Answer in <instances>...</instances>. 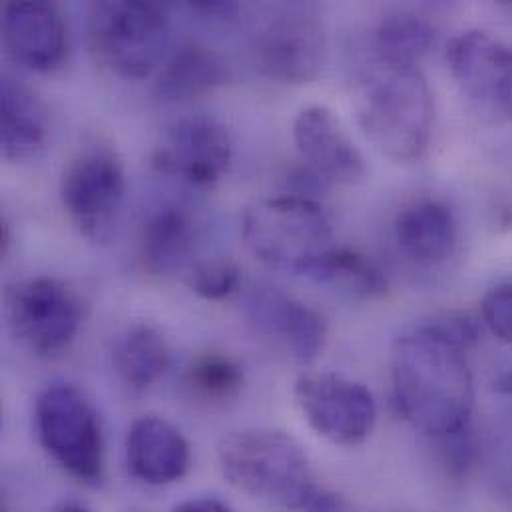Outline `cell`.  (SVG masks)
<instances>
[{
  "label": "cell",
  "instance_id": "obj_12",
  "mask_svg": "<svg viewBox=\"0 0 512 512\" xmlns=\"http://www.w3.org/2000/svg\"><path fill=\"white\" fill-rule=\"evenodd\" d=\"M459 86L481 106L512 120V46L483 30L455 36L447 48Z\"/></svg>",
  "mask_w": 512,
  "mask_h": 512
},
{
  "label": "cell",
  "instance_id": "obj_30",
  "mask_svg": "<svg viewBox=\"0 0 512 512\" xmlns=\"http://www.w3.org/2000/svg\"><path fill=\"white\" fill-rule=\"evenodd\" d=\"M495 391L501 395H512V369L503 371L497 379H495Z\"/></svg>",
  "mask_w": 512,
  "mask_h": 512
},
{
  "label": "cell",
  "instance_id": "obj_10",
  "mask_svg": "<svg viewBox=\"0 0 512 512\" xmlns=\"http://www.w3.org/2000/svg\"><path fill=\"white\" fill-rule=\"evenodd\" d=\"M254 54L259 72L283 84L313 82L327 58L321 20L307 8L275 12L257 32Z\"/></svg>",
  "mask_w": 512,
  "mask_h": 512
},
{
  "label": "cell",
  "instance_id": "obj_2",
  "mask_svg": "<svg viewBox=\"0 0 512 512\" xmlns=\"http://www.w3.org/2000/svg\"><path fill=\"white\" fill-rule=\"evenodd\" d=\"M224 477L242 493L287 512H341V499L321 487L301 445L283 431L248 429L222 439Z\"/></svg>",
  "mask_w": 512,
  "mask_h": 512
},
{
  "label": "cell",
  "instance_id": "obj_8",
  "mask_svg": "<svg viewBox=\"0 0 512 512\" xmlns=\"http://www.w3.org/2000/svg\"><path fill=\"white\" fill-rule=\"evenodd\" d=\"M6 315L14 337L32 355L54 359L74 343L84 321V301L62 279L30 277L8 289Z\"/></svg>",
  "mask_w": 512,
  "mask_h": 512
},
{
  "label": "cell",
  "instance_id": "obj_22",
  "mask_svg": "<svg viewBox=\"0 0 512 512\" xmlns=\"http://www.w3.org/2000/svg\"><path fill=\"white\" fill-rule=\"evenodd\" d=\"M299 275L359 297H375L387 291V277L379 265L351 248H327L323 254L313 257Z\"/></svg>",
  "mask_w": 512,
  "mask_h": 512
},
{
  "label": "cell",
  "instance_id": "obj_32",
  "mask_svg": "<svg viewBox=\"0 0 512 512\" xmlns=\"http://www.w3.org/2000/svg\"><path fill=\"white\" fill-rule=\"evenodd\" d=\"M58 512H88L84 507H80V505H66V507H62Z\"/></svg>",
  "mask_w": 512,
  "mask_h": 512
},
{
  "label": "cell",
  "instance_id": "obj_14",
  "mask_svg": "<svg viewBox=\"0 0 512 512\" xmlns=\"http://www.w3.org/2000/svg\"><path fill=\"white\" fill-rule=\"evenodd\" d=\"M293 140L307 168L329 186H359L367 180L363 154L329 108H303L293 122Z\"/></svg>",
  "mask_w": 512,
  "mask_h": 512
},
{
  "label": "cell",
  "instance_id": "obj_9",
  "mask_svg": "<svg viewBox=\"0 0 512 512\" xmlns=\"http://www.w3.org/2000/svg\"><path fill=\"white\" fill-rule=\"evenodd\" d=\"M293 393L301 415L325 441L355 447L371 437L377 403L363 383L339 373L311 371L295 381Z\"/></svg>",
  "mask_w": 512,
  "mask_h": 512
},
{
  "label": "cell",
  "instance_id": "obj_18",
  "mask_svg": "<svg viewBox=\"0 0 512 512\" xmlns=\"http://www.w3.org/2000/svg\"><path fill=\"white\" fill-rule=\"evenodd\" d=\"M393 230L401 252L421 265L445 263L455 254L459 242V226L453 210L431 198L403 208Z\"/></svg>",
  "mask_w": 512,
  "mask_h": 512
},
{
  "label": "cell",
  "instance_id": "obj_16",
  "mask_svg": "<svg viewBox=\"0 0 512 512\" xmlns=\"http://www.w3.org/2000/svg\"><path fill=\"white\" fill-rule=\"evenodd\" d=\"M126 463L132 477L146 485H172L190 469V445L166 419L144 415L128 429Z\"/></svg>",
  "mask_w": 512,
  "mask_h": 512
},
{
  "label": "cell",
  "instance_id": "obj_20",
  "mask_svg": "<svg viewBox=\"0 0 512 512\" xmlns=\"http://www.w3.org/2000/svg\"><path fill=\"white\" fill-rule=\"evenodd\" d=\"M196 246V222L176 204L158 208L142 226L140 257L148 271L168 275L182 269Z\"/></svg>",
  "mask_w": 512,
  "mask_h": 512
},
{
  "label": "cell",
  "instance_id": "obj_7",
  "mask_svg": "<svg viewBox=\"0 0 512 512\" xmlns=\"http://www.w3.org/2000/svg\"><path fill=\"white\" fill-rule=\"evenodd\" d=\"M36 431L54 463L84 485L104 477V435L90 401L72 385L54 383L36 401Z\"/></svg>",
  "mask_w": 512,
  "mask_h": 512
},
{
  "label": "cell",
  "instance_id": "obj_21",
  "mask_svg": "<svg viewBox=\"0 0 512 512\" xmlns=\"http://www.w3.org/2000/svg\"><path fill=\"white\" fill-rule=\"evenodd\" d=\"M114 369L132 389L152 387L170 365V345L164 333L148 323L126 329L112 351Z\"/></svg>",
  "mask_w": 512,
  "mask_h": 512
},
{
  "label": "cell",
  "instance_id": "obj_4",
  "mask_svg": "<svg viewBox=\"0 0 512 512\" xmlns=\"http://www.w3.org/2000/svg\"><path fill=\"white\" fill-rule=\"evenodd\" d=\"M170 44V22L160 4L142 0L94 2L88 46L94 60L124 80L150 76Z\"/></svg>",
  "mask_w": 512,
  "mask_h": 512
},
{
  "label": "cell",
  "instance_id": "obj_29",
  "mask_svg": "<svg viewBox=\"0 0 512 512\" xmlns=\"http://www.w3.org/2000/svg\"><path fill=\"white\" fill-rule=\"evenodd\" d=\"M172 512H234L226 503L212 499V497H202V499H190L180 503Z\"/></svg>",
  "mask_w": 512,
  "mask_h": 512
},
{
  "label": "cell",
  "instance_id": "obj_24",
  "mask_svg": "<svg viewBox=\"0 0 512 512\" xmlns=\"http://www.w3.org/2000/svg\"><path fill=\"white\" fill-rule=\"evenodd\" d=\"M184 381L198 399L230 401L244 387V367L228 353L206 351L190 361Z\"/></svg>",
  "mask_w": 512,
  "mask_h": 512
},
{
  "label": "cell",
  "instance_id": "obj_5",
  "mask_svg": "<svg viewBox=\"0 0 512 512\" xmlns=\"http://www.w3.org/2000/svg\"><path fill=\"white\" fill-rule=\"evenodd\" d=\"M242 238L261 263L299 275L313 257L331 248L333 230L317 200L285 194L246 210Z\"/></svg>",
  "mask_w": 512,
  "mask_h": 512
},
{
  "label": "cell",
  "instance_id": "obj_3",
  "mask_svg": "<svg viewBox=\"0 0 512 512\" xmlns=\"http://www.w3.org/2000/svg\"><path fill=\"white\" fill-rule=\"evenodd\" d=\"M353 108L365 136L385 156L415 162L427 152L435 100L417 68L377 60L357 78Z\"/></svg>",
  "mask_w": 512,
  "mask_h": 512
},
{
  "label": "cell",
  "instance_id": "obj_27",
  "mask_svg": "<svg viewBox=\"0 0 512 512\" xmlns=\"http://www.w3.org/2000/svg\"><path fill=\"white\" fill-rule=\"evenodd\" d=\"M443 447V465L447 471L455 477L467 475V471L475 465L477 461V439L473 435V429H465L453 437H447L439 441Z\"/></svg>",
  "mask_w": 512,
  "mask_h": 512
},
{
  "label": "cell",
  "instance_id": "obj_19",
  "mask_svg": "<svg viewBox=\"0 0 512 512\" xmlns=\"http://www.w3.org/2000/svg\"><path fill=\"white\" fill-rule=\"evenodd\" d=\"M230 68L214 50L188 42L162 66L154 94L164 102H188L228 84Z\"/></svg>",
  "mask_w": 512,
  "mask_h": 512
},
{
  "label": "cell",
  "instance_id": "obj_11",
  "mask_svg": "<svg viewBox=\"0 0 512 512\" xmlns=\"http://www.w3.org/2000/svg\"><path fill=\"white\" fill-rule=\"evenodd\" d=\"M244 311L257 333L281 347L301 365L313 363L327 341V323L319 311L273 285H254Z\"/></svg>",
  "mask_w": 512,
  "mask_h": 512
},
{
  "label": "cell",
  "instance_id": "obj_6",
  "mask_svg": "<svg viewBox=\"0 0 512 512\" xmlns=\"http://www.w3.org/2000/svg\"><path fill=\"white\" fill-rule=\"evenodd\" d=\"M126 196V170L106 140L84 142L60 180V200L76 230L92 244H106L118 224Z\"/></svg>",
  "mask_w": 512,
  "mask_h": 512
},
{
  "label": "cell",
  "instance_id": "obj_1",
  "mask_svg": "<svg viewBox=\"0 0 512 512\" xmlns=\"http://www.w3.org/2000/svg\"><path fill=\"white\" fill-rule=\"evenodd\" d=\"M391 397L399 417L435 441L469 429L475 383L467 351L429 321L411 327L393 345Z\"/></svg>",
  "mask_w": 512,
  "mask_h": 512
},
{
  "label": "cell",
  "instance_id": "obj_23",
  "mask_svg": "<svg viewBox=\"0 0 512 512\" xmlns=\"http://www.w3.org/2000/svg\"><path fill=\"white\" fill-rule=\"evenodd\" d=\"M435 42V28L415 12H395L381 20L375 32V48L381 62L413 66Z\"/></svg>",
  "mask_w": 512,
  "mask_h": 512
},
{
  "label": "cell",
  "instance_id": "obj_17",
  "mask_svg": "<svg viewBox=\"0 0 512 512\" xmlns=\"http://www.w3.org/2000/svg\"><path fill=\"white\" fill-rule=\"evenodd\" d=\"M50 136V118L44 102L22 82L2 78L0 86V144L8 162L36 160Z\"/></svg>",
  "mask_w": 512,
  "mask_h": 512
},
{
  "label": "cell",
  "instance_id": "obj_13",
  "mask_svg": "<svg viewBox=\"0 0 512 512\" xmlns=\"http://www.w3.org/2000/svg\"><path fill=\"white\" fill-rule=\"evenodd\" d=\"M232 152V138L220 122L192 118L170 132L154 152L152 164L158 172L178 176L192 186L212 188L228 172Z\"/></svg>",
  "mask_w": 512,
  "mask_h": 512
},
{
  "label": "cell",
  "instance_id": "obj_25",
  "mask_svg": "<svg viewBox=\"0 0 512 512\" xmlns=\"http://www.w3.org/2000/svg\"><path fill=\"white\" fill-rule=\"evenodd\" d=\"M188 287L204 299H224L240 283V267L230 257H210L198 261L188 277Z\"/></svg>",
  "mask_w": 512,
  "mask_h": 512
},
{
  "label": "cell",
  "instance_id": "obj_15",
  "mask_svg": "<svg viewBox=\"0 0 512 512\" xmlns=\"http://www.w3.org/2000/svg\"><path fill=\"white\" fill-rule=\"evenodd\" d=\"M2 36L10 56L34 70H56L68 52L62 14L48 2H8L2 10Z\"/></svg>",
  "mask_w": 512,
  "mask_h": 512
},
{
  "label": "cell",
  "instance_id": "obj_31",
  "mask_svg": "<svg viewBox=\"0 0 512 512\" xmlns=\"http://www.w3.org/2000/svg\"><path fill=\"white\" fill-rule=\"evenodd\" d=\"M10 240H12V236H10V226H8L6 220H2V222H0V254H2V256H6V252H8L10 244H12Z\"/></svg>",
  "mask_w": 512,
  "mask_h": 512
},
{
  "label": "cell",
  "instance_id": "obj_26",
  "mask_svg": "<svg viewBox=\"0 0 512 512\" xmlns=\"http://www.w3.org/2000/svg\"><path fill=\"white\" fill-rule=\"evenodd\" d=\"M481 315L493 335L512 345V283L497 285L485 293Z\"/></svg>",
  "mask_w": 512,
  "mask_h": 512
},
{
  "label": "cell",
  "instance_id": "obj_28",
  "mask_svg": "<svg viewBox=\"0 0 512 512\" xmlns=\"http://www.w3.org/2000/svg\"><path fill=\"white\" fill-rule=\"evenodd\" d=\"M192 12L202 16L212 24H230L238 18L240 6L236 2H220V0H196L190 2Z\"/></svg>",
  "mask_w": 512,
  "mask_h": 512
}]
</instances>
